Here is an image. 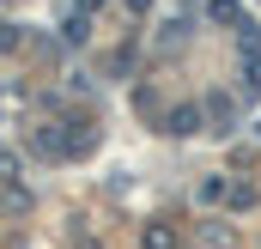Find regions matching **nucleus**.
<instances>
[{
    "label": "nucleus",
    "instance_id": "2",
    "mask_svg": "<svg viewBox=\"0 0 261 249\" xmlns=\"http://www.w3.org/2000/svg\"><path fill=\"white\" fill-rule=\"evenodd\" d=\"M146 249H176V237H170V231H152V237H146Z\"/></svg>",
    "mask_w": 261,
    "mask_h": 249
},
{
    "label": "nucleus",
    "instance_id": "1",
    "mask_svg": "<svg viewBox=\"0 0 261 249\" xmlns=\"http://www.w3.org/2000/svg\"><path fill=\"white\" fill-rule=\"evenodd\" d=\"M200 128V110H176V116H170V134H195Z\"/></svg>",
    "mask_w": 261,
    "mask_h": 249
},
{
    "label": "nucleus",
    "instance_id": "3",
    "mask_svg": "<svg viewBox=\"0 0 261 249\" xmlns=\"http://www.w3.org/2000/svg\"><path fill=\"white\" fill-rule=\"evenodd\" d=\"M79 6H103V0H79Z\"/></svg>",
    "mask_w": 261,
    "mask_h": 249
}]
</instances>
